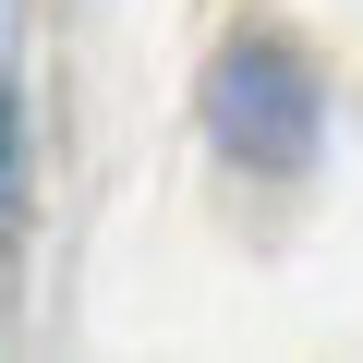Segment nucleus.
<instances>
[{
    "label": "nucleus",
    "mask_w": 363,
    "mask_h": 363,
    "mask_svg": "<svg viewBox=\"0 0 363 363\" xmlns=\"http://www.w3.org/2000/svg\"><path fill=\"white\" fill-rule=\"evenodd\" d=\"M206 133H218L242 169H267V182L303 169V157H315V73H303L291 49H267V37L230 49V61L206 73Z\"/></svg>",
    "instance_id": "obj_1"
},
{
    "label": "nucleus",
    "mask_w": 363,
    "mask_h": 363,
    "mask_svg": "<svg viewBox=\"0 0 363 363\" xmlns=\"http://www.w3.org/2000/svg\"><path fill=\"white\" fill-rule=\"evenodd\" d=\"M0 157H13V121H0Z\"/></svg>",
    "instance_id": "obj_2"
}]
</instances>
